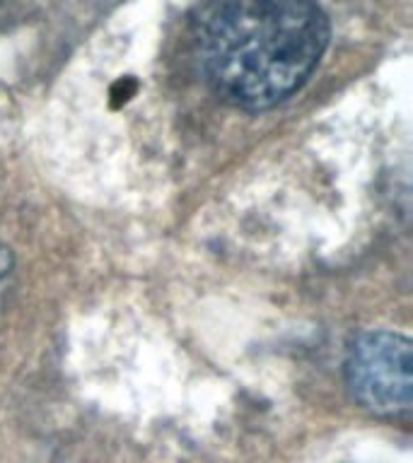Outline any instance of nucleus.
Instances as JSON below:
<instances>
[{
  "instance_id": "nucleus-1",
  "label": "nucleus",
  "mask_w": 413,
  "mask_h": 463,
  "mask_svg": "<svg viewBox=\"0 0 413 463\" xmlns=\"http://www.w3.org/2000/svg\"><path fill=\"white\" fill-rule=\"evenodd\" d=\"M329 34L317 0H206L194 20V51L220 99L259 111L310 80Z\"/></svg>"
},
{
  "instance_id": "nucleus-2",
  "label": "nucleus",
  "mask_w": 413,
  "mask_h": 463,
  "mask_svg": "<svg viewBox=\"0 0 413 463\" xmlns=\"http://www.w3.org/2000/svg\"><path fill=\"white\" fill-rule=\"evenodd\" d=\"M346 382L355 401L370 412H408L413 405L411 340L394 331L358 335L348 353Z\"/></svg>"
},
{
  "instance_id": "nucleus-3",
  "label": "nucleus",
  "mask_w": 413,
  "mask_h": 463,
  "mask_svg": "<svg viewBox=\"0 0 413 463\" xmlns=\"http://www.w3.org/2000/svg\"><path fill=\"white\" fill-rule=\"evenodd\" d=\"M3 3H5V0H0V5H3Z\"/></svg>"
}]
</instances>
